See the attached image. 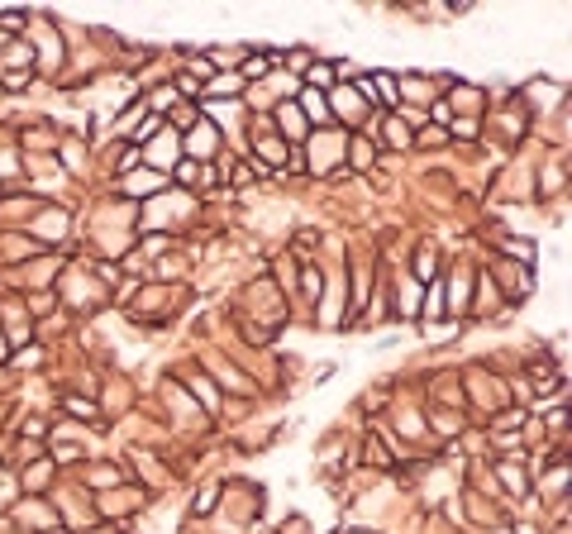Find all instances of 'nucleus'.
<instances>
[{"mask_svg": "<svg viewBox=\"0 0 572 534\" xmlns=\"http://www.w3.org/2000/svg\"><path fill=\"white\" fill-rule=\"evenodd\" d=\"M353 162L368 167V162H372V143H353Z\"/></svg>", "mask_w": 572, "mask_h": 534, "instance_id": "nucleus-3", "label": "nucleus"}, {"mask_svg": "<svg viewBox=\"0 0 572 534\" xmlns=\"http://www.w3.org/2000/svg\"><path fill=\"white\" fill-rule=\"evenodd\" d=\"M310 82H315V86H334V67H329V62H324V67H315V72H310Z\"/></svg>", "mask_w": 572, "mask_h": 534, "instance_id": "nucleus-2", "label": "nucleus"}, {"mask_svg": "<svg viewBox=\"0 0 572 534\" xmlns=\"http://www.w3.org/2000/svg\"><path fill=\"white\" fill-rule=\"evenodd\" d=\"M215 496H219V491H215V487H205V491H200V501H195V506H200V511H210V506H215Z\"/></svg>", "mask_w": 572, "mask_h": 534, "instance_id": "nucleus-4", "label": "nucleus"}, {"mask_svg": "<svg viewBox=\"0 0 572 534\" xmlns=\"http://www.w3.org/2000/svg\"><path fill=\"white\" fill-rule=\"evenodd\" d=\"M277 114H282V129H286V134H300V110H296V106H282Z\"/></svg>", "mask_w": 572, "mask_h": 534, "instance_id": "nucleus-1", "label": "nucleus"}]
</instances>
